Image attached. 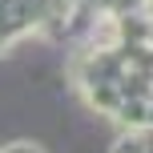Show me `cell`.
Returning <instances> with one entry per match:
<instances>
[{
  "instance_id": "obj_1",
  "label": "cell",
  "mask_w": 153,
  "mask_h": 153,
  "mask_svg": "<svg viewBox=\"0 0 153 153\" xmlns=\"http://www.w3.org/2000/svg\"><path fill=\"white\" fill-rule=\"evenodd\" d=\"M0 153H40V145L36 141H12V145H4Z\"/></svg>"
}]
</instances>
